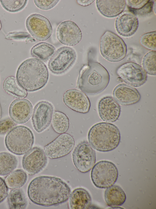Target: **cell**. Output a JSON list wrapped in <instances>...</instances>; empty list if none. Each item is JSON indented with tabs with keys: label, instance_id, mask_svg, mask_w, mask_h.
<instances>
[{
	"label": "cell",
	"instance_id": "obj_26",
	"mask_svg": "<svg viewBox=\"0 0 156 209\" xmlns=\"http://www.w3.org/2000/svg\"><path fill=\"white\" fill-rule=\"evenodd\" d=\"M7 203L9 209H24L27 205V199L21 188L12 189L7 196Z\"/></svg>",
	"mask_w": 156,
	"mask_h": 209
},
{
	"label": "cell",
	"instance_id": "obj_8",
	"mask_svg": "<svg viewBox=\"0 0 156 209\" xmlns=\"http://www.w3.org/2000/svg\"><path fill=\"white\" fill-rule=\"evenodd\" d=\"M73 162L76 168L82 173L89 171L96 162L95 151L87 141L81 142L75 148L72 154Z\"/></svg>",
	"mask_w": 156,
	"mask_h": 209
},
{
	"label": "cell",
	"instance_id": "obj_14",
	"mask_svg": "<svg viewBox=\"0 0 156 209\" xmlns=\"http://www.w3.org/2000/svg\"><path fill=\"white\" fill-rule=\"evenodd\" d=\"M54 108L50 102L42 101L35 106L32 117V123L35 131L38 133L44 131L51 122Z\"/></svg>",
	"mask_w": 156,
	"mask_h": 209
},
{
	"label": "cell",
	"instance_id": "obj_11",
	"mask_svg": "<svg viewBox=\"0 0 156 209\" xmlns=\"http://www.w3.org/2000/svg\"><path fill=\"white\" fill-rule=\"evenodd\" d=\"M75 145V140L71 135L67 133L61 134L53 141L45 146L43 150L47 157L55 159L69 154Z\"/></svg>",
	"mask_w": 156,
	"mask_h": 209
},
{
	"label": "cell",
	"instance_id": "obj_32",
	"mask_svg": "<svg viewBox=\"0 0 156 209\" xmlns=\"http://www.w3.org/2000/svg\"><path fill=\"white\" fill-rule=\"evenodd\" d=\"M0 3L3 7L10 12H16L22 10L26 5V0H1Z\"/></svg>",
	"mask_w": 156,
	"mask_h": 209
},
{
	"label": "cell",
	"instance_id": "obj_12",
	"mask_svg": "<svg viewBox=\"0 0 156 209\" xmlns=\"http://www.w3.org/2000/svg\"><path fill=\"white\" fill-rule=\"evenodd\" d=\"M26 25L31 35L39 41L47 40L52 33V27L49 21L39 14L30 15L26 20Z\"/></svg>",
	"mask_w": 156,
	"mask_h": 209
},
{
	"label": "cell",
	"instance_id": "obj_6",
	"mask_svg": "<svg viewBox=\"0 0 156 209\" xmlns=\"http://www.w3.org/2000/svg\"><path fill=\"white\" fill-rule=\"evenodd\" d=\"M100 47L102 55L111 62L120 61L126 55L127 47L123 40L118 35L109 30L106 31L101 36Z\"/></svg>",
	"mask_w": 156,
	"mask_h": 209
},
{
	"label": "cell",
	"instance_id": "obj_27",
	"mask_svg": "<svg viewBox=\"0 0 156 209\" xmlns=\"http://www.w3.org/2000/svg\"><path fill=\"white\" fill-rule=\"evenodd\" d=\"M129 11L136 16L142 15L151 13L154 2L151 0H126Z\"/></svg>",
	"mask_w": 156,
	"mask_h": 209
},
{
	"label": "cell",
	"instance_id": "obj_31",
	"mask_svg": "<svg viewBox=\"0 0 156 209\" xmlns=\"http://www.w3.org/2000/svg\"><path fill=\"white\" fill-rule=\"evenodd\" d=\"M142 65L144 70L147 74H156V51H151L146 54L143 58Z\"/></svg>",
	"mask_w": 156,
	"mask_h": 209
},
{
	"label": "cell",
	"instance_id": "obj_30",
	"mask_svg": "<svg viewBox=\"0 0 156 209\" xmlns=\"http://www.w3.org/2000/svg\"><path fill=\"white\" fill-rule=\"evenodd\" d=\"M51 123L53 130L58 134L65 133L69 128V120L68 117L65 113L60 111H54Z\"/></svg>",
	"mask_w": 156,
	"mask_h": 209
},
{
	"label": "cell",
	"instance_id": "obj_34",
	"mask_svg": "<svg viewBox=\"0 0 156 209\" xmlns=\"http://www.w3.org/2000/svg\"><path fill=\"white\" fill-rule=\"evenodd\" d=\"M16 125L9 118L0 120V135L5 134Z\"/></svg>",
	"mask_w": 156,
	"mask_h": 209
},
{
	"label": "cell",
	"instance_id": "obj_18",
	"mask_svg": "<svg viewBox=\"0 0 156 209\" xmlns=\"http://www.w3.org/2000/svg\"><path fill=\"white\" fill-rule=\"evenodd\" d=\"M98 109L100 118L107 123L116 121L120 115V106L111 96H106L101 98L99 102Z\"/></svg>",
	"mask_w": 156,
	"mask_h": 209
},
{
	"label": "cell",
	"instance_id": "obj_5",
	"mask_svg": "<svg viewBox=\"0 0 156 209\" xmlns=\"http://www.w3.org/2000/svg\"><path fill=\"white\" fill-rule=\"evenodd\" d=\"M34 136L31 130L24 126L14 127L6 134L5 144L7 149L17 155L26 154L32 147Z\"/></svg>",
	"mask_w": 156,
	"mask_h": 209
},
{
	"label": "cell",
	"instance_id": "obj_2",
	"mask_svg": "<svg viewBox=\"0 0 156 209\" xmlns=\"http://www.w3.org/2000/svg\"><path fill=\"white\" fill-rule=\"evenodd\" d=\"M20 84L26 91L33 92L44 87L49 78L47 68L43 62L35 58L27 59L19 66L16 74Z\"/></svg>",
	"mask_w": 156,
	"mask_h": 209
},
{
	"label": "cell",
	"instance_id": "obj_3",
	"mask_svg": "<svg viewBox=\"0 0 156 209\" xmlns=\"http://www.w3.org/2000/svg\"><path fill=\"white\" fill-rule=\"evenodd\" d=\"M110 78L108 71L102 65L98 62L90 61L80 69L77 86L84 93L97 94L106 88Z\"/></svg>",
	"mask_w": 156,
	"mask_h": 209
},
{
	"label": "cell",
	"instance_id": "obj_16",
	"mask_svg": "<svg viewBox=\"0 0 156 209\" xmlns=\"http://www.w3.org/2000/svg\"><path fill=\"white\" fill-rule=\"evenodd\" d=\"M63 100L67 106L76 112L85 114L90 110V100L81 91L75 89L67 90L63 94Z\"/></svg>",
	"mask_w": 156,
	"mask_h": 209
},
{
	"label": "cell",
	"instance_id": "obj_36",
	"mask_svg": "<svg viewBox=\"0 0 156 209\" xmlns=\"http://www.w3.org/2000/svg\"><path fill=\"white\" fill-rule=\"evenodd\" d=\"M8 189L5 180L0 177V203L7 196Z\"/></svg>",
	"mask_w": 156,
	"mask_h": 209
},
{
	"label": "cell",
	"instance_id": "obj_17",
	"mask_svg": "<svg viewBox=\"0 0 156 209\" xmlns=\"http://www.w3.org/2000/svg\"><path fill=\"white\" fill-rule=\"evenodd\" d=\"M33 107L31 103L26 99H18L11 104L9 109L10 118L16 124H22L30 118Z\"/></svg>",
	"mask_w": 156,
	"mask_h": 209
},
{
	"label": "cell",
	"instance_id": "obj_1",
	"mask_svg": "<svg viewBox=\"0 0 156 209\" xmlns=\"http://www.w3.org/2000/svg\"><path fill=\"white\" fill-rule=\"evenodd\" d=\"M71 190L68 185L60 178L40 176L33 179L28 187V196L33 203L48 207L58 205L69 198Z\"/></svg>",
	"mask_w": 156,
	"mask_h": 209
},
{
	"label": "cell",
	"instance_id": "obj_7",
	"mask_svg": "<svg viewBox=\"0 0 156 209\" xmlns=\"http://www.w3.org/2000/svg\"><path fill=\"white\" fill-rule=\"evenodd\" d=\"M118 176L117 167L112 162L106 160L100 161L93 166L91 177L94 185L101 188H107L113 185Z\"/></svg>",
	"mask_w": 156,
	"mask_h": 209
},
{
	"label": "cell",
	"instance_id": "obj_24",
	"mask_svg": "<svg viewBox=\"0 0 156 209\" xmlns=\"http://www.w3.org/2000/svg\"><path fill=\"white\" fill-rule=\"evenodd\" d=\"M4 90L12 97L17 99L26 97L27 95V91L19 83L13 76H9L4 81L3 84Z\"/></svg>",
	"mask_w": 156,
	"mask_h": 209
},
{
	"label": "cell",
	"instance_id": "obj_20",
	"mask_svg": "<svg viewBox=\"0 0 156 209\" xmlns=\"http://www.w3.org/2000/svg\"><path fill=\"white\" fill-rule=\"evenodd\" d=\"M113 98L119 104L128 105L138 102L141 95L135 88L126 84H120L117 86L113 92Z\"/></svg>",
	"mask_w": 156,
	"mask_h": 209
},
{
	"label": "cell",
	"instance_id": "obj_25",
	"mask_svg": "<svg viewBox=\"0 0 156 209\" xmlns=\"http://www.w3.org/2000/svg\"><path fill=\"white\" fill-rule=\"evenodd\" d=\"M55 50V48L52 45L41 42L34 46L31 50L30 53L33 57L42 62H46L53 56Z\"/></svg>",
	"mask_w": 156,
	"mask_h": 209
},
{
	"label": "cell",
	"instance_id": "obj_15",
	"mask_svg": "<svg viewBox=\"0 0 156 209\" xmlns=\"http://www.w3.org/2000/svg\"><path fill=\"white\" fill-rule=\"evenodd\" d=\"M56 33L58 41L62 44L69 46L77 44L82 37V32L78 26L70 20L61 23L57 27Z\"/></svg>",
	"mask_w": 156,
	"mask_h": 209
},
{
	"label": "cell",
	"instance_id": "obj_4",
	"mask_svg": "<svg viewBox=\"0 0 156 209\" xmlns=\"http://www.w3.org/2000/svg\"><path fill=\"white\" fill-rule=\"evenodd\" d=\"M118 128L113 124L101 122L90 129L88 139L89 144L94 149L100 152L111 151L115 149L120 141Z\"/></svg>",
	"mask_w": 156,
	"mask_h": 209
},
{
	"label": "cell",
	"instance_id": "obj_35",
	"mask_svg": "<svg viewBox=\"0 0 156 209\" xmlns=\"http://www.w3.org/2000/svg\"><path fill=\"white\" fill-rule=\"evenodd\" d=\"M35 5L43 10H48L54 7L58 2V0H34Z\"/></svg>",
	"mask_w": 156,
	"mask_h": 209
},
{
	"label": "cell",
	"instance_id": "obj_23",
	"mask_svg": "<svg viewBox=\"0 0 156 209\" xmlns=\"http://www.w3.org/2000/svg\"><path fill=\"white\" fill-rule=\"evenodd\" d=\"M107 204L111 207L122 205L126 199V194L123 189L118 185H112L106 189L104 194Z\"/></svg>",
	"mask_w": 156,
	"mask_h": 209
},
{
	"label": "cell",
	"instance_id": "obj_21",
	"mask_svg": "<svg viewBox=\"0 0 156 209\" xmlns=\"http://www.w3.org/2000/svg\"><path fill=\"white\" fill-rule=\"evenodd\" d=\"M96 4L101 14L109 18L118 16L123 12L126 5L125 0H97Z\"/></svg>",
	"mask_w": 156,
	"mask_h": 209
},
{
	"label": "cell",
	"instance_id": "obj_38",
	"mask_svg": "<svg viewBox=\"0 0 156 209\" xmlns=\"http://www.w3.org/2000/svg\"><path fill=\"white\" fill-rule=\"evenodd\" d=\"M2 116V109L0 104V119L1 118Z\"/></svg>",
	"mask_w": 156,
	"mask_h": 209
},
{
	"label": "cell",
	"instance_id": "obj_19",
	"mask_svg": "<svg viewBox=\"0 0 156 209\" xmlns=\"http://www.w3.org/2000/svg\"><path fill=\"white\" fill-rule=\"evenodd\" d=\"M139 22L136 16L129 11L122 12L115 21L116 29L119 34L124 37H129L137 31Z\"/></svg>",
	"mask_w": 156,
	"mask_h": 209
},
{
	"label": "cell",
	"instance_id": "obj_29",
	"mask_svg": "<svg viewBox=\"0 0 156 209\" xmlns=\"http://www.w3.org/2000/svg\"><path fill=\"white\" fill-rule=\"evenodd\" d=\"M18 159L15 155L9 153H0V176L9 174L17 166Z\"/></svg>",
	"mask_w": 156,
	"mask_h": 209
},
{
	"label": "cell",
	"instance_id": "obj_39",
	"mask_svg": "<svg viewBox=\"0 0 156 209\" xmlns=\"http://www.w3.org/2000/svg\"><path fill=\"white\" fill-rule=\"evenodd\" d=\"M2 27V24H1V21L0 20V31Z\"/></svg>",
	"mask_w": 156,
	"mask_h": 209
},
{
	"label": "cell",
	"instance_id": "obj_28",
	"mask_svg": "<svg viewBox=\"0 0 156 209\" xmlns=\"http://www.w3.org/2000/svg\"><path fill=\"white\" fill-rule=\"evenodd\" d=\"M27 179L26 173L23 170H15L7 175L5 181L8 188L10 189L18 188L23 186Z\"/></svg>",
	"mask_w": 156,
	"mask_h": 209
},
{
	"label": "cell",
	"instance_id": "obj_22",
	"mask_svg": "<svg viewBox=\"0 0 156 209\" xmlns=\"http://www.w3.org/2000/svg\"><path fill=\"white\" fill-rule=\"evenodd\" d=\"M91 198L88 192L82 188H77L71 193L69 206L71 209H87L90 206Z\"/></svg>",
	"mask_w": 156,
	"mask_h": 209
},
{
	"label": "cell",
	"instance_id": "obj_33",
	"mask_svg": "<svg viewBox=\"0 0 156 209\" xmlns=\"http://www.w3.org/2000/svg\"><path fill=\"white\" fill-rule=\"evenodd\" d=\"M140 43L145 48L152 51H156V31L143 34L140 37Z\"/></svg>",
	"mask_w": 156,
	"mask_h": 209
},
{
	"label": "cell",
	"instance_id": "obj_9",
	"mask_svg": "<svg viewBox=\"0 0 156 209\" xmlns=\"http://www.w3.org/2000/svg\"><path fill=\"white\" fill-rule=\"evenodd\" d=\"M76 59V54L74 49L70 47H62L56 51L51 58L48 67L53 74H61L69 69Z\"/></svg>",
	"mask_w": 156,
	"mask_h": 209
},
{
	"label": "cell",
	"instance_id": "obj_13",
	"mask_svg": "<svg viewBox=\"0 0 156 209\" xmlns=\"http://www.w3.org/2000/svg\"><path fill=\"white\" fill-rule=\"evenodd\" d=\"M47 157L41 148L34 147L31 148L23 156V167L29 175H34L42 171L46 166Z\"/></svg>",
	"mask_w": 156,
	"mask_h": 209
},
{
	"label": "cell",
	"instance_id": "obj_10",
	"mask_svg": "<svg viewBox=\"0 0 156 209\" xmlns=\"http://www.w3.org/2000/svg\"><path fill=\"white\" fill-rule=\"evenodd\" d=\"M116 73L124 82L135 87L141 86L147 78V73L142 67L134 62L122 64L117 69Z\"/></svg>",
	"mask_w": 156,
	"mask_h": 209
},
{
	"label": "cell",
	"instance_id": "obj_37",
	"mask_svg": "<svg viewBox=\"0 0 156 209\" xmlns=\"http://www.w3.org/2000/svg\"><path fill=\"white\" fill-rule=\"evenodd\" d=\"M94 0H78L76 1L77 3L80 5L83 6H88L92 4Z\"/></svg>",
	"mask_w": 156,
	"mask_h": 209
}]
</instances>
